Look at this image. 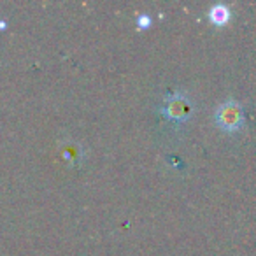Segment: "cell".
<instances>
[{
  "label": "cell",
  "instance_id": "obj_3",
  "mask_svg": "<svg viewBox=\"0 0 256 256\" xmlns=\"http://www.w3.org/2000/svg\"><path fill=\"white\" fill-rule=\"evenodd\" d=\"M209 18L214 25H224V23L230 20V11H228L224 6H214L212 9L209 11Z\"/></svg>",
  "mask_w": 256,
  "mask_h": 256
},
{
  "label": "cell",
  "instance_id": "obj_2",
  "mask_svg": "<svg viewBox=\"0 0 256 256\" xmlns=\"http://www.w3.org/2000/svg\"><path fill=\"white\" fill-rule=\"evenodd\" d=\"M162 112L165 118H168L170 121H181L188 120L190 112H192V106H190V100L186 98L181 93H174V95L167 96L165 98V106L162 107Z\"/></svg>",
  "mask_w": 256,
  "mask_h": 256
},
{
  "label": "cell",
  "instance_id": "obj_1",
  "mask_svg": "<svg viewBox=\"0 0 256 256\" xmlns=\"http://www.w3.org/2000/svg\"><path fill=\"white\" fill-rule=\"evenodd\" d=\"M216 123L224 132H237L244 124V110L235 100H226L216 109Z\"/></svg>",
  "mask_w": 256,
  "mask_h": 256
},
{
  "label": "cell",
  "instance_id": "obj_4",
  "mask_svg": "<svg viewBox=\"0 0 256 256\" xmlns=\"http://www.w3.org/2000/svg\"><path fill=\"white\" fill-rule=\"evenodd\" d=\"M151 25V18L148 14H140L139 16V20H137V26H139L140 30H144V28H148V26Z\"/></svg>",
  "mask_w": 256,
  "mask_h": 256
}]
</instances>
